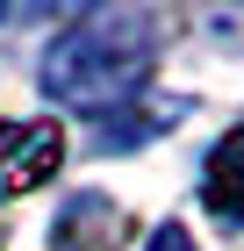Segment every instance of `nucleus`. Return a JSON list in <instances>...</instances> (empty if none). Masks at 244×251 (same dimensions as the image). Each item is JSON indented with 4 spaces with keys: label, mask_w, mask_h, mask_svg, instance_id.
Masks as SVG:
<instances>
[{
    "label": "nucleus",
    "mask_w": 244,
    "mask_h": 251,
    "mask_svg": "<svg viewBox=\"0 0 244 251\" xmlns=\"http://www.w3.org/2000/svg\"><path fill=\"white\" fill-rule=\"evenodd\" d=\"M122 230H130V215L115 208L108 194H79V201L57 208L51 244H57V251H115V244H122Z\"/></svg>",
    "instance_id": "3"
},
{
    "label": "nucleus",
    "mask_w": 244,
    "mask_h": 251,
    "mask_svg": "<svg viewBox=\"0 0 244 251\" xmlns=\"http://www.w3.org/2000/svg\"><path fill=\"white\" fill-rule=\"evenodd\" d=\"M158 58V15L144 7H94L43 50V94L72 115H108L130 108Z\"/></svg>",
    "instance_id": "1"
},
{
    "label": "nucleus",
    "mask_w": 244,
    "mask_h": 251,
    "mask_svg": "<svg viewBox=\"0 0 244 251\" xmlns=\"http://www.w3.org/2000/svg\"><path fill=\"white\" fill-rule=\"evenodd\" d=\"M144 251H194V237L180 230V223H165V230H151V244Z\"/></svg>",
    "instance_id": "5"
},
{
    "label": "nucleus",
    "mask_w": 244,
    "mask_h": 251,
    "mask_svg": "<svg viewBox=\"0 0 244 251\" xmlns=\"http://www.w3.org/2000/svg\"><path fill=\"white\" fill-rule=\"evenodd\" d=\"M201 194H208V208H216V215H230V223H244V129H230L223 144L208 151Z\"/></svg>",
    "instance_id": "4"
},
{
    "label": "nucleus",
    "mask_w": 244,
    "mask_h": 251,
    "mask_svg": "<svg viewBox=\"0 0 244 251\" xmlns=\"http://www.w3.org/2000/svg\"><path fill=\"white\" fill-rule=\"evenodd\" d=\"M0 22H7V7H0Z\"/></svg>",
    "instance_id": "6"
},
{
    "label": "nucleus",
    "mask_w": 244,
    "mask_h": 251,
    "mask_svg": "<svg viewBox=\"0 0 244 251\" xmlns=\"http://www.w3.org/2000/svg\"><path fill=\"white\" fill-rule=\"evenodd\" d=\"M65 158V129L57 122H0V201L43 187Z\"/></svg>",
    "instance_id": "2"
}]
</instances>
